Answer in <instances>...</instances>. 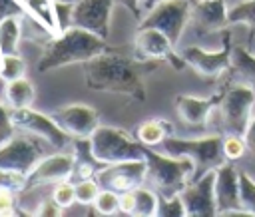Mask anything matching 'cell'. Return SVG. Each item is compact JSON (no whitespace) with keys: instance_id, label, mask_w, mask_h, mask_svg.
Masks as SVG:
<instances>
[{"instance_id":"40","label":"cell","mask_w":255,"mask_h":217,"mask_svg":"<svg viewBox=\"0 0 255 217\" xmlns=\"http://www.w3.org/2000/svg\"><path fill=\"white\" fill-rule=\"evenodd\" d=\"M159 2H163V0H139L137 6H139V8L143 10V14H145V12H149V10H151L155 4H159Z\"/></svg>"},{"instance_id":"12","label":"cell","mask_w":255,"mask_h":217,"mask_svg":"<svg viewBox=\"0 0 255 217\" xmlns=\"http://www.w3.org/2000/svg\"><path fill=\"white\" fill-rule=\"evenodd\" d=\"M215 173L217 169L205 171L201 177L191 179L179 193L187 217H215L217 215Z\"/></svg>"},{"instance_id":"23","label":"cell","mask_w":255,"mask_h":217,"mask_svg":"<svg viewBox=\"0 0 255 217\" xmlns=\"http://www.w3.org/2000/svg\"><path fill=\"white\" fill-rule=\"evenodd\" d=\"M20 18L24 16H10L0 22V56L16 54V46H18L20 32H22Z\"/></svg>"},{"instance_id":"7","label":"cell","mask_w":255,"mask_h":217,"mask_svg":"<svg viewBox=\"0 0 255 217\" xmlns=\"http://www.w3.org/2000/svg\"><path fill=\"white\" fill-rule=\"evenodd\" d=\"M54 151L58 149L46 143L44 139L20 131V133H14L12 139H8L0 147V169L28 175L40 159H44Z\"/></svg>"},{"instance_id":"15","label":"cell","mask_w":255,"mask_h":217,"mask_svg":"<svg viewBox=\"0 0 255 217\" xmlns=\"http://www.w3.org/2000/svg\"><path fill=\"white\" fill-rule=\"evenodd\" d=\"M74 167H76L74 153L62 151V149L54 151V153L46 155L44 159H40L36 163V167L26 175V185L22 191H30V189L40 187V185L64 181L66 177H70L74 173Z\"/></svg>"},{"instance_id":"22","label":"cell","mask_w":255,"mask_h":217,"mask_svg":"<svg viewBox=\"0 0 255 217\" xmlns=\"http://www.w3.org/2000/svg\"><path fill=\"white\" fill-rule=\"evenodd\" d=\"M34 98H36V92H34V86L28 80L18 78V80L8 82V86H6V100H8L12 109L30 108Z\"/></svg>"},{"instance_id":"19","label":"cell","mask_w":255,"mask_h":217,"mask_svg":"<svg viewBox=\"0 0 255 217\" xmlns=\"http://www.w3.org/2000/svg\"><path fill=\"white\" fill-rule=\"evenodd\" d=\"M219 94L211 98H193V96H179L175 100V111L179 119L189 127H205L213 109H217Z\"/></svg>"},{"instance_id":"21","label":"cell","mask_w":255,"mask_h":217,"mask_svg":"<svg viewBox=\"0 0 255 217\" xmlns=\"http://www.w3.org/2000/svg\"><path fill=\"white\" fill-rule=\"evenodd\" d=\"M231 74L255 90V54L247 48H233L231 54Z\"/></svg>"},{"instance_id":"10","label":"cell","mask_w":255,"mask_h":217,"mask_svg":"<svg viewBox=\"0 0 255 217\" xmlns=\"http://www.w3.org/2000/svg\"><path fill=\"white\" fill-rule=\"evenodd\" d=\"M10 121L18 131L30 133L34 137L44 139L46 143H50L52 147H56L58 151L66 147V143H70V135L50 117L44 113H38L30 108H18L10 111Z\"/></svg>"},{"instance_id":"31","label":"cell","mask_w":255,"mask_h":217,"mask_svg":"<svg viewBox=\"0 0 255 217\" xmlns=\"http://www.w3.org/2000/svg\"><path fill=\"white\" fill-rule=\"evenodd\" d=\"M155 215H161V217H183L185 215V207H183L181 197L179 195L169 197V199L159 197L157 199V213Z\"/></svg>"},{"instance_id":"6","label":"cell","mask_w":255,"mask_h":217,"mask_svg":"<svg viewBox=\"0 0 255 217\" xmlns=\"http://www.w3.org/2000/svg\"><path fill=\"white\" fill-rule=\"evenodd\" d=\"M90 147H92V155L102 165L145 159L143 143H139L128 131L110 125H98V129L90 137Z\"/></svg>"},{"instance_id":"25","label":"cell","mask_w":255,"mask_h":217,"mask_svg":"<svg viewBox=\"0 0 255 217\" xmlns=\"http://www.w3.org/2000/svg\"><path fill=\"white\" fill-rule=\"evenodd\" d=\"M229 24H247L255 32V0H245L227 10Z\"/></svg>"},{"instance_id":"28","label":"cell","mask_w":255,"mask_h":217,"mask_svg":"<svg viewBox=\"0 0 255 217\" xmlns=\"http://www.w3.org/2000/svg\"><path fill=\"white\" fill-rule=\"evenodd\" d=\"M239 199L241 207L249 215H255V181L245 171H239Z\"/></svg>"},{"instance_id":"2","label":"cell","mask_w":255,"mask_h":217,"mask_svg":"<svg viewBox=\"0 0 255 217\" xmlns=\"http://www.w3.org/2000/svg\"><path fill=\"white\" fill-rule=\"evenodd\" d=\"M106 50H108V44L104 38L88 30L68 26L66 30H62L58 38L50 40L44 46L42 58L38 62V70L48 72V70H56L68 64H84L92 60L94 56L104 54Z\"/></svg>"},{"instance_id":"41","label":"cell","mask_w":255,"mask_h":217,"mask_svg":"<svg viewBox=\"0 0 255 217\" xmlns=\"http://www.w3.org/2000/svg\"><path fill=\"white\" fill-rule=\"evenodd\" d=\"M249 50L255 54V32H251V38H249Z\"/></svg>"},{"instance_id":"9","label":"cell","mask_w":255,"mask_h":217,"mask_svg":"<svg viewBox=\"0 0 255 217\" xmlns=\"http://www.w3.org/2000/svg\"><path fill=\"white\" fill-rule=\"evenodd\" d=\"M181 58L205 80H219L223 74L231 72V32H225L223 46L219 50H205L203 46H187L181 52Z\"/></svg>"},{"instance_id":"26","label":"cell","mask_w":255,"mask_h":217,"mask_svg":"<svg viewBox=\"0 0 255 217\" xmlns=\"http://www.w3.org/2000/svg\"><path fill=\"white\" fill-rule=\"evenodd\" d=\"M26 66L24 60L18 54H4L0 56V78L4 82H12L18 78H24Z\"/></svg>"},{"instance_id":"32","label":"cell","mask_w":255,"mask_h":217,"mask_svg":"<svg viewBox=\"0 0 255 217\" xmlns=\"http://www.w3.org/2000/svg\"><path fill=\"white\" fill-rule=\"evenodd\" d=\"M52 197H54V201L62 207V211L66 209V207H70L74 201H76V185H72L70 181H58L56 183V187H54V193H52Z\"/></svg>"},{"instance_id":"16","label":"cell","mask_w":255,"mask_h":217,"mask_svg":"<svg viewBox=\"0 0 255 217\" xmlns=\"http://www.w3.org/2000/svg\"><path fill=\"white\" fill-rule=\"evenodd\" d=\"M227 24H229V16H227L225 0H201V2L193 0L191 18L187 26L195 32L199 40L221 34Z\"/></svg>"},{"instance_id":"20","label":"cell","mask_w":255,"mask_h":217,"mask_svg":"<svg viewBox=\"0 0 255 217\" xmlns=\"http://www.w3.org/2000/svg\"><path fill=\"white\" fill-rule=\"evenodd\" d=\"M171 123L165 119H147L135 127V139L145 147H157L165 137L171 135Z\"/></svg>"},{"instance_id":"5","label":"cell","mask_w":255,"mask_h":217,"mask_svg":"<svg viewBox=\"0 0 255 217\" xmlns=\"http://www.w3.org/2000/svg\"><path fill=\"white\" fill-rule=\"evenodd\" d=\"M219 121L223 125V133H237L245 135L251 123V113L255 106V90L245 82L237 80L227 84L219 92Z\"/></svg>"},{"instance_id":"1","label":"cell","mask_w":255,"mask_h":217,"mask_svg":"<svg viewBox=\"0 0 255 217\" xmlns=\"http://www.w3.org/2000/svg\"><path fill=\"white\" fill-rule=\"evenodd\" d=\"M157 60L126 58L116 52H104L84 62L86 86L96 92H110L129 96L137 102L145 100L143 76L155 70Z\"/></svg>"},{"instance_id":"30","label":"cell","mask_w":255,"mask_h":217,"mask_svg":"<svg viewBox=\"0 0 255 217\" xmlns=\"http://www.w3.org/2000/svg\"><path fill=\"white\" fill-rule=\"evenodd\" d=\"M100 191H102V187H100V183H98L94 177H90V179H80V181L76 183V201L94 205V201H96V197H98Z\"/></svg>"},{"instance_id":"11","label":"cell","mask_w":255,"mask_h":217,"mask_svg":"<svg viewBox=\"0 0 255 217\" xmlns=\"http://www.w3.org/2000/svg\"><path fill=\"white\" fill-rule=\"evenodd\" d=\"M145 173H147V161L145 159H133V161H120V163H110L98 169L96 181L100 183L102 189H112L116 193L124 191H133L145 183Z\"/></svg>"},{"instance_id":"39","label":"cell","mask_w":255,"mask_h":217,"mask_svg":"<svg viewBox=\"0 0 255 217\" xmlns=\"http://www.w3.org/2000/svg\"><path fill=\"white\" fill-rule=\"evenodd\" d=\"M76 2H80V0H50V8H52V16H54V10H56V6H74Z\"/></svg>"},{"instance_id":"38","label":"cell","mask_w":255,"mask_h":217,"mask_svg":"<svg viewBox=\"0 0 255 217\" xmlns=\"http://www.w3.org/2000/svg\"><path fill=\"white\" fill-rule=\"evenodd\" d=\"M245 141H247V151L255 157V117H251V123L245 133Z\"/></svg>"},{"instance_id":"8","label":"cell","mask_w":255,"mask_h":217,"mask_svg":"<svg viewBox=\"0 0 255 217\" xmlns=\"http://www.w3.org/2000/svg\"><path fill=\"white\" fill-rule=\"evenodd\" d=\"M191 8L193 0H163L143 14L139 28H155L177 46L189 24Z\"/></svg>"},{"instance_id":"4","label":"cell","mask_w":255,"mask_h":217,"mask_svg":"<svg viewBox=\"0 0 255 217\" xmlns=\"http://www.w3.org/2000/svg\"><path fill=\"white\" fill-rule=\"evenodd\" d=\"M223 135H205V137H195V139H181V137H165L157 147H161L163 153L173 155V157H189L195 163L193 179L201 177L209 169H217L221 163H225L223 147H221Z\"/></svg>"},{"instance_id":"37","label":"cell","mask_w":255,"mask_h":217,"mask_svg":"<svg viewBox=\"0 0 255 217\" xmlns=\"http://www.w3.org/2000/svg\"><path fill=\"white\" fill-rule=\"evenodd\" d=\"M118 195H120V213L133 215V209H135V189L133 191H124V193H118Z\"/></svg>"},{"instance_id":"13","label":"cell","mask_w":255,"mask_h":217,"mask_svg":"<svg viewBox=\"0 0 255 217\" xmlns=\"http://www.w3.org/2000/svg\"><path fill=\"white\" fill-rule=\"evenodd\" d=\"M50 117L70 135L76 139H90L92 133L100 125V115L94 108L86 104H70L56 108Z\"/></svg>"},{"instance_id":"3","label":"cell","mask_w":255,"mask_h":217,"mask_svg":"<svg viewBox=\"0 0 255 217\" xmlns=\"http://www.w3.org/2000/svg\"><path fill=\"white\" fill-rule=\"evenodd\" d=\"M145 161H147L145 183L159 197L169 199L179 195L183 187L193 179L195 163L185 155L173 157L163 151H155L153 147H145Z\"/></svg>"},{"instance_id":"34","label":"cell","mask_w":255,"mask_h":217,"mask_svg":"<svg viewBox=\"0 0 255 217\" xmlns=\"http://www.w3.org/2000/svg\"><path fill=\"white\" fill-rule=\"evenodd\" d=\"M16 197H14V189L10 187H0V215H16Z\"/></svg>"},{"instance_id":"42","label":"cell","mask_w":255,"mask_h":217,"mask_svg":"<svg viewBox=\"0 0 255 217\" xmlns=\"http://www.w3.org/2000/svg\"><path fill=\"white\" fill-rule=\"evenodd\" d=\"M195 2H201V0H195Z\"/></svg>"},{"instance_id":"36","label":"cell","mask_w":255,"mask_h":217,"mask_svg":"<svg viewBox=\"0 0 255 217\" xmlns=\"http://www.w3.org/2000/svg\"><path fill=\"white\" fill-rule=\"evenodd\" d=\"M34 215H50V217H56V215H62V207L54 201V197H50V199H42L38 205H36V209H34Z\"/></svg>"},{"instance_id":"24","label":"cell","mask_w":255,"mask_h":217,"mask_svg":"<svg viewBox=\"0 0 255 217\" xmlns=\"http://www.w3.org/2000/svg\"><path fill=\"white\" fill-rule=\"evenodd\" d=\"M157 193L145 185L135 189V209L133 215L135 217H149L157 213Z\"/></svg>"},{"instance_id":"14","label":"cell","mask_w":255,"mask_h":217,"mask_svg":"<svg viewBox=\"0 0 255 217\" xmlns=\"http://www.w3.org/2000/svg\"><path fill=\"white\" fill-rule=\"evenodd\" d=\"M114 0H80L70 6V26L88 30L100 38L110 34V12Z\"/></svg>"},{"instance_id":"27","label":"cell","mask_w":255,"mask_h":217,"mask_svg":"<svg viewBox=\"0 0 255 217\" xmlns=\"http://www.w3.org/2000/svg\"><path fill=\"white\" fill-rule=\"evenodd\" d=\"M223 155L227 161H237L247 153V141L245 135H237V133H223Z\"/></svg>"},{"instance_id":"17","label":"cell","mask_w":255,"mask_h":217,"mask_svg":"<svg viewBox=\"0 0 255 217\" xmlns=\"http://www.w3.org/2000/svg\"><path fill=\"white\" fill-rule=\"evenodd\" d=\"M135 58L139 60H167L175 70H181L185 60L175 54L173 42L155 28H139L135 36Z\"/></svg>"},{"instance_id":"18","label":"cell","mask_w":255,"mask_h":217,"mask_svg":"<svg viewBox=\"0 0 255 217\" xmlns=\"http://www.w3.org/2000/svg\"><path fill=\"white\" fill-rule=\"evenodd\" d=\"M215 201H217V215H221L227 209H243L239 199V171L235 169L233 161H225L217 167Z\"/></svg>"},{"instance_id":"35","label":"cell","mask_w":255,"mask_h":217,"mask_svg":"<svg viewBox=\"0 0 255 217\" xmlns=\"http://www.w3.org/2000/svg\"><path fill=\"white\" fill-rule=\"evenodd\" d=\"M14 133H16V127H14L12 121H10V111H6L4 106L0 104V147H2L8 139H12Z\"/></svg>"},{"instance_id":"29","label":"cell","mask_w":255,"mask_h":217,"mask_svg":"<svg viewBox=\"0 0 255 217\" xmlns=\"http://www.w3.org/2000/svg\"><path fill=\"white\" fill-rule=\"evenodd\" d=\"M94 207L100 215H114L120 211V195L112 189H102L94 201Z\"/></svg>"},{"instance_id":"33","label":"cell","mask_w":255,"mask_h":217,"mask_svg":"<svg viewBox=\"0 0 255 217\" xmlns=\"http://www.w3.org/2000/svg\"><path fill=\"white\" fill-rule=\"evenodd\" d=\"M24 185H26V175L8 171V169H0V187H10L14 191H22Z\"/></svg>"}]
</instances>
